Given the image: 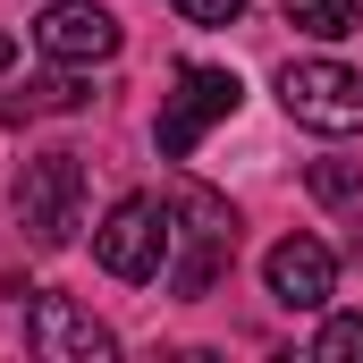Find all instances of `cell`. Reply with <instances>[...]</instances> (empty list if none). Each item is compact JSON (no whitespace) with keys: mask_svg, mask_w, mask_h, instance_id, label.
Listing matches in <instances>:
<instances>
[{"mask_svg":"<svg viewBox=\"0 0 363 363\" xmlns=\"http://www.w3.org/2000/svg\"><path fill=\"white\" fill-rule=\"evenodd\" d=\"M228 254H237V211H228V194H211V186H169V287L178 296H211V279L228 271Z\"/></svg>","mask_w":363,"mask_h":363,"instance_id":"obj_1","label":"cell"},{"mask_svg":"<svg viewBox=\"0 0 363 363\" xmlns=\"http://www.w3.org/2000/svg\"><path fill=\"white\" fill-rule=\"evenodd\" d=\"M17 228H26V245H68L85 228V161L77 152H34L17 169Z\"/></svg>","mask_w":363,"mask_h":363,"instance_id":"obj_2","label":"cell"},{"mask_svg":"<svg viewBox=\"0 0 363 363\" xmlns=\"http://www.w3.org/2000/svg\"><path fill=\"white\" fill-rule=\"evenodd\" d=\"M279 101L313 135H355L363 127V68H347V60H287L279 68Z\"/></svg>","mask_w":363,"mask_h":363,"instance_id":"obj_3","label":"cell"},{"mask_svg":"<svg viewBox=\"0 0 363 363\" xmlns=\"http://www.w3.org/2000/svg\"><path fill=\"white\" fill-rule=\"evenodd\" d=\"M93 262H101L110 279H161V271H169V203L118 194L110 220L93 228Z\"/></svg>","mask_w":363,"mask_h":363,"instance_id":"obj_4","label":"cell"},{"mask_svg":"<svg viewBox=\"0 0 363 363\" xmlns=\"http://www.w3.org/2000/svg\"><path fill=\"white\" fill-rule=\"evenodd\" d=\"M237 101H245V85L228 77V68H203V60H186L178 68V93H161V161H186L220 118H237Z\"/></svg>","mask_w":363,"mask_h":363,"instance_id":"obj_5","label":"cell"},{"mask_svg":"<svg viewBox=\"0 0 363 363\" xmlns=\"http://www.w3.org/2000/svg\"><path fill=\"white\" fill-rule=\"evenodd\" d=\"M34 43H43V60H60V68H101V60H118L127 26H118L110 9H93V0H51V17L34 26Z\"/></svg>","mask_w":363,"mask_h":363,"instance_id":"obj_6","label":"cell"},{"mask_svg":"<svg viewBox=\"0 0 363 363\" xmlns=\"http://www.w3.org/2000/svg\"><path fill=\"white\" fill-rule=\"evenodd\" d=\"M26 347L43 363H110V330L93 321L77 296H34L26 304Z\"/></svg>","mask_w":363,"mask_h":363,"instance_id":"obj_7","label":"cell"},{"mask_svg":"<svg viewBox=\"0 0 363 363\" xmlns=\"http://www.w3.org/2000/svg\"><path fill=\"white\" fill-rule=\"evenodd\" d=\"M262 287H271L287 313H321L330 287H338V254L321 237H279L271 254H262Z\"/></svg>","mask_w":363,"mask_h":363,"instance_id":"obj_8","label":"cell"},{"mask_svg":"<svg viewBox=\"0 0 363 363\" xmlns=\"http://www.w3.org/2000/svg\"><path fill=\"white\" fill-rule=\"evenodd\" d=\"M85 101H93L85 77L51 60V77H34L26 93H9V127H26V118H68V110H85Z\"/></svg>","mask_w":363,"mask_h":363,"instance_id":"obj_9","label":"cell"},{"mask_svg":"<svg viewBox=\"0 0 363 363\" xmlns=\"http://www.w3.org/2000/svg\"><path fill=\"white\" fill-rule=\"evenodd\" d=\"M279 17H287L296 34H313V43H338V34H355V26H363L355 0H279Z\"/></svg>","mask_w":363,"mask_h":363,"instance_id":"obj_10","label":"cell"},{"mask_svg":"<svg viewBox=\"0 0 363 363\" xmlns=\"http://www.w3.org/2000/svg\"><path fill=\"white\" fill-rule=\"evenodd\" d=\"M313 203H330V211H347V203H363V169L355 161H313Z\"/></svg>","mask_w":363,"mask_h":363,"instance_id":"obj_11","label":"cell"},{"mask_svg":"<svg viewBox=\"0 0 363 363\" xmlns=\"http://www.w3.org/2000/svg\"><path fill=\"white\" fill-rule=\"evenodd\" d=\"M313 355H321V363H363V313H338V321H321Z\"/></svg>","mask_w":363,"mask_h":363,"instance_id":"obj_12","label":"cell"},{"mask_svg":"<svg viewBox=\"0 0 363 363\" xmlns=\"http://www.w3.org/2000/svg\"><path fill=\"white\" fill-rule=\"evenodd\" d=\"M169 9H178L186 26H237L245 17V0H169Z\"/></svg>","mask_w":363,"mask_h":363,"instance_id":"obj_13","label":"cell"},{"mask_svg":"<svg viewBox=\"0 0 363 363\" xmlns=\"http://www.w3.org/2000/svg\"><path fill=\"white\" fill-rule=\"evenodd\" d=\"M9 60H17V43H9V34H0V68H9Z\"/></svg>","mask_w":363,"mask_h":363,"instance_id":"obj_14","label":"cell"}]
</instances>
